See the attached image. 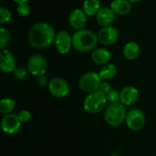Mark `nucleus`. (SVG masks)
<instances>
[{"label": "nucleus", "mask_w": 156, "mask_h": 156, "mask_svg": "<svg viewBox=\"0 0 156 156\" xmlns=\"http://www.w3.org/2000/svg\"><path fill=\"white\" fill-rule=\"evenodd\" d=\"M56 32L54 27L47 22H38L32 26L27 39L35 48H47L54 44Z\"/></svg>", "instance_id": "nucleus-1"}, {"label": "nucleus", "mask_w": 156, "mask_h": 156, "mask_svg": "<svg viewBox=\"0 0 156 156\" xmlns=\"http://www.w3.org/2000/svg\"><path fill=\"white\" fill-rule=\"evenodd\" d=\"M99 42L98 35L89 29L77 30L72 35V46L77 51L90 52L93 51Z\"/></svg>", "instance_id": "nucleus-2"}, {"label": "nucleus", "mask_w": 156, "mask_h": 156, "mask_svg": "<svg viewBox=\"0 0 156 156\" xmlns=\"http://www.w3.org/2000/svg\"><path fill=\"white\" fill-rule=\"evenodd\" d=\"M126 106L121 102L109 104L103 112V117L105 122L112 127L121 126L125 122L127 117Z\"/></svg>", "instance_id": "nucleus-3"}, {"label": "nucleus", "mask_w": 156, "mask_h": 156, "mask_svg": "<svg viewBox=\"0 0 156 156\" xmlns=\"http://www.w3.org/2000/svg\"><path fill=\"white\" fill-rule=\"evenodd\" d=\"M107 104L108 101L106 95L97 90L86 96L83 101V109L89 114H98L106 109Z\"/></svg>", "instance_id": "nucleus-4"}, {"label": "nucleus", "mask_w": 156, "mask_h": 156, "mask_svg": "<svg viewBox=\"0 0 156 156\" xmlns=\"http://www.w3.org/2000/svg\"><path fill=\"white\" fill-rule=\"evenodd\" d=\"M101 82L102 80L99 73L94 71H88L80 76L79 80V87L82 91L90 94L99 90Z\"/></svg>", "instance_id": "nucleus-5"}, {"label": "nucleus", "mask_w": 156, "mask_h": 156, "mask_svg": "<svg viewBox=\"0 0 156 156\" xmlns=\"http://www.w3.org/2000/svg\"><path fill=\"white\" fill-rule=\"evenodd\" d=\"M27 69L31 75L37 78L39 76H43L48 70V61L46 58L42 55H32L27 60Z\"/></svg>", "instance_id": "nucleus-6"}, {"label": "nucleus", "mask_w": 156, "mask_h": 156, "mask_svg": "<svg viewBox=\"0 0 156 156\" xmlns=\"http://www.w3.org/2000/svg\"><path fill=\"white\" fill-rule=\"evenodd\" d=\"M146 122V117L144 112L138 108H133L127 112L125 123L127 127L134 132L142 130Z\"/></svg>", "instance_id": "nucleus-7"}, {"label": "nucleus", "mask_w": 156, "mask_h": 156, "mask_svg": "<svg viewBox=\"0 0 156 156\" xmlns=\"http://www.w3.org/2000/svg\"><path fill=\"white\" fill-rule=\"evenodd\" d=\"M48 90L52 96L55 98L62 99L69 94L70 87L69 82L62 78H53L49 80Z\"/></svg>", "instance_id": "nucleus-8"}, {"label": "nucleus", "mask_w": 156, "mask_h": 156, "mask_svg": "<svg viewBox=\"0 0 156 156\" xmlns=\"http://www.w3.org/2000/svg\"><path fill=\"white\" fill-rule=\"evenodd\" d=\"M54 45L58 53H60L62 55L68 54L70 51L71 48L73 47L72 46V36H70L69 33L67 32L66 30L58 31L56 34Z\"/></svg>", "instance_id": "nucleus-9"}, {"label": "nucleus", "mask_w": 156, "mask_h": 156, "mask_svg": "<svg viewBox=\"0 0 156 156\" xmlns=\"http://www.w3.org/2000/svg\"><path fill=\"white\" fill-rule=\"evenodd\" d=\"M21 124L22 122L18 118V115L15 113H10L3 117L1 121V129L5 133L13 135L20 130Z\"/></svg>", "instance_id": "nucleus-10"}, {"label": "nucleus", "mask_w": 156, "mask_h": 156, "mask_svg": "<svg viewBox=\"0 0 156 156\" xmlns=\"http://www.w3.org/2000/svg\"><path fill=\"white\" fill-rule=\"evenodd\" d=\"M16 69V60L14 54L7 49L0 51V69L3 73H13Z\"/></svg>", "instance_id": "nucleus-11"}, {"label": "nucleus", "mask_w": 156, "mask_h": 156, "mask_svg": "<svg viewBox=\"0 0 156 156\" xmlns=\"http://www.w3.org/2000/svg\"><path fill=\"white\" fill-rule=\"evenodd\" d=\"M98 39L99 42L104 46L113 45L119 39V31L112 26L101 27L98 33Z\"/></svg>", "instance_id": "nucleus-12"}, {"label": "nucleus", "mask_w": 156, "mask_h": 156, "mask_svg": "<svg viewBox=\"0 0 156 156\" xmlns=\"http://www.w3.org/2000/svg\"><path fill=\"white\" fill-rule=\"evenodd\" d=\"M139 98V90L133 86H126L120 91V102L124 106L134 104Z\"/></svg>", "instance_id": "nucleus-13"}, {"label": "nucleus", "mask_w": 156, "mask_h": 156, "mask_svg": "<svg viewBox=\"0 0 156 156\" xmlns=\"http://www.w3.org/2000/svg\"><path fill=\"white\" fill-rule=\"evenodd\" d=\"M87 15L82 9L76 8L72 10L69 16V23L71 27L76 30L83 29L87 24Z\"/></svg>", "instance_id": "nucleus-14"}, {"label": "nucleus", "mask_w": 156, "mask_h": 156, "mask_svg": "<svg viewBox=\"0 0 156 156\" xmlns=\"http://www.w3.org/2000/svg\"><path fill=\"white\" fill-rule=\"evenodd\" d=\"M115 16L116 14L110 6H104L101 7L96 15V21L101 27H111L115 20Z\"/></svg>", "instance_id": "nucleus-15"}, {"label": "nucleus", "mask_w": 156, "mask_h": 156, "mask_svg": "<svg viewBox=\"0 0 156 156\" xmlns=\"http://www.w3.org/2000/svg\"><path fill=\"white\" fill-rule=\"evenodd\" d=\"M111 58H112L111 52L105 48H98L91 52V60L97 65L103 66L109 63Z\"/></svg>", "instance_id": "nucleus-16"}, {"label": "nucleus", "mask_w": 156, "mask_h": 156, "mask_svg": "<svg viewBox=\"0 0 156 156\" xmlns=\"http://www.w3.org/2000/svg\"><path fill=\"white\" fill-rule=\"evenodd\" d=\"M132 3L128 0H112L111 2L110 7L112 11L119 16L128 15L132 10Z\"/></svg>", "instance_id": "nucleus-17"}, {"label": "nucleus", "mask_w": 156, "mask_h": 156, "mask_svg": "<svg viewBox=\"0 0 156 156\" xmlns=\"http://www.w3.org/2000/svg\"><path fill=\"white\" fill-rule=\"evenodd\" d=\"M141 53V48L138 43L135 41H129L123 48V56L128 60L136 59Z\"/></svg>", "instance_id": "nucleus-18"}, {"label": "nucleus", "mask_w": 156, "mask_h": 156, "mask_svg": "<svg viewBox=\"0 0 156 156\" xmlns=\"http://www.w3.org/2000/svg\"><path fill=\"white\" fill-rule=\"evenodd\" d=\"M101 8L100 0H84L82 5V10L88 16H96Z\"/></svg>", "instance_id": "nucleus-19"}, {"label": "nucleus", "mask_w": 156, "mask_h": 156, "mask_svg": "<svg viewBox=\"0 0 156 156\" xmlns=\"http://www.w3.org/2000/svg\"><path fill=\"white\" fill-rule=\"evenodd\" d=\"M117 74V67L113 64V63H107L105 65H103L100 71H99V75L101 78L102 80H110L112 79H113Z\"/></svg>", "instance_id": "nucleus-20"}, {"label": "nucleus", "mask_w": 156, "mask_h": 156, "mask_svg": "<svg viewBox=\"0 0 156 156\" xmlns=\"http://www.w3.org/2000/svg\"><path fill=\"white\" fill-rule=\"evenodd\" d=\"M16 108V101L10 98H3L0 101V113L7 115L13 112Z\"/></svg>", "instance_id": "nucleus-21"}, {"label": "nucleus", "mask_w": 156, "mask_h": 156, "mask_svg": "<svg viewBox=\"0 0 156 156\" xmlns=\"http://www.w3.org/2000/svg\"><path fill=\"white\" fill-rule=\"evenodd\" d=\"M11 36L9 31L5 27H0V48L5 49V48L9 44Z\"/></svg>", "instance_id": "nucleus-22"}, {"label": "nucleus", "mask_w": 156, "mask_h": 156, "mask_svg": "<svg viewBox=\"0 0 156 156\" xmlns=\"http://www.w3.org/2000/svg\"><path fill=\"white\" fill-rule=\"evenodd\" d=\"M11 18H12L11 11L5 6H1L0 7V24L2 25L6 24L10 22Z\"/></svg>", "instance_id": "nucleus-23"}, {"label": "nucleus", "mask_w": 156, "mask_h": 156, "mask_svg": "<svg viewBox=\"0 0 156 156\" xmlns=\"http://www.w3.org/2000/svg\"><path fill=\"white\" fill-rule=\"evenodd\" d=\"M16 11H17V14L20 16L27 17V16H29L30 11H31V8H30V5H28V3H22V4L17 5Z\"/></svg>", "instance_id": "nucleus-24"}, {"label": "nucleus", "mask_w": 156, "mask_h": 156, "mask_svg": "<svg viewBox=\"0 0 156 156\" xmlns=\"http://www.w3.org/2000/svg\"><path fill=\"white\" fill-rule=\"evenodd\" d=\"M28 72L29 71H28L27 69H26L24 67H17L15 69V71L13 72V74H14V77L16 80H24L27 78Z\"/></svg>", "instance_id": "nucleus-25"}, {"label": "nucleus", "mask_w": 156, "mask_h": 156, "mask_svg": "<svg viewBox=\"0 0 156 156\" xmlns=\"http://www.w3.org/2000/svg\"><path fill=\"white\" fill-rule=\"evenodd\" d=\"M107 101L108 103H116V102H120V92L116 90H112L107 95Z\"/></svg>", "instance_id": "nucleus-26"}, {"label": "nucleus", "mask_w": 156, "mask_h": 156, "mask_svg": "<svg viewBox=\"0 0 156 156\" xmlns=\"http://www.w3.org/2000/svg\"><path fill=\"white\" fill-rule=\"evenodd\" d=\"M17 115H18V118H19V120H20V122L22 123H27V122H28L31 120V113L27 110L20 111L17 113Z\"/></svg>", "instance_id": "nucleus-27"}, {"label": "nucleus", "mask_w": 156, "mask_h": 156, "mask_svg": "<svg viewBox=\"0 0 156 156\" xmlns=\"http://www.w3.org/2000/svg\"><path fill=\"white\" fill-rule=\"evenodd\" d=\"M112 90V86H111V84L108 81H102L101 86H100V88H99V91L102 92L105 95H107Z\"/></svg>", "instance_id": "nucleus-28"}, {"label": "nucleus", "mask_w": 156, "mask_h": 156, "mask_svg": "<svg viewBox=\"0 0 156 156\" xmlns=\"http://www.w3.org/2000/svg\"><path fill=\"white\" fill-rule=\"evenodd\" d=\"M48 83H49V80H48V78L45 75L39 76L37 78V84L40 88H45V87L48 86Z\"/></svg>", "instance_id": "nucleus-29"}, {"label": "nucleus", "mask_w": 156, "mask_h": 156, "mask_svg": "<svg viewBox=\"0 0 156 156\" xmlns=\"http://www.w3.org/2000/svg\"><path fill=\"white\" fill-rule=\"evenodd\" d=\"M15 3H16L17 5H19V4H22V3H27L29 0H13Z\"/></svg>", "instance_id": "nucleus-30"}, {"label": "nucleus", "mask_w": 156, "mask_h": 156, "mask_svg": "<svg viewBox=\"0 0 156 156\" xmlns=\"http://www.w3.org/2000/svg\"><path fill=\"white\" fill-rule=\"evenodd\" d=\"M128 1H129L130 3L133 4V3H138V2H140L141 0H128Z\"/></svg>", "instance_id": "nucleus-31"}]
</instances>
